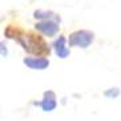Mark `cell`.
<instances>
[{"mask_svg": "<svg viewBox=\"0 0 121 121\" xmlns=\"http://www.w3.org/2000/svg\"><path fill=\"white\" fill-rule=\"evenodd\" d=\"M35 105H39L44 112H52L57 107L56 93L53 91H45L43 93V100L40 103H35Z\"/></svg>", "mask_w": 121, "mask_h": 121, "instance_id": "4", "label": "cell"}, {"mask_svg": "<svg viewBox=\"0 0 121 121\" xmlns=\"http://www.w3.org/2000/svg\"><path fill=\"white\" fill-rule=\"evenodd\" d=\"M118 95H120V89L116 88V86L114 88H109L104 92V96L108 97V99H116V97H118Z\"/></svg>", "mask_w": 121, "mask_h": 121, "instance_id": "8", "label": "cell"}, {"mask_svg": "<svg viewBox=\"0 0 121 121\" xmlns=\"http://www.w3.org/2000/svg\"><path fill=\"white\" fill-rule=\"evenodd\" d=\"M4 35L8 39L16 40L20 45L23 47V49L27 51L31 55H36V56H48L51 52L48 44L45 43V40L41 36L36 35L33 32H24L22 28H19L17 25H8Z\"/></svg>", "mask_w": 121, "mask_h": 121, "instance_id": "1", "label": "cell"}, {"mask_svg": "<svg viewBox=\"0 0 121 121\" xmlns=\"http://www.w3.org/2000/svg\"><path fill=\"white\" fill-rule=\"evenodd\" d=\"M33 17L36 20H57V22H60V17L57 16L55 12L52 11H44V9H37V11L33 12Z\"/></svg>", "mask_w": 121, "mask_h": 121, "instance_id": "7", "label": "cell"}, {"mask_svg": "<svg viewBox=\"0 0 121 121\" xmlns=\"http://www.w3.org/2000/svg\"><path fill=\"white\" fill-rule=\"evenodd\" d=\"M35 29L47 37H53L59 33L60 22L57 20H41L35 24Z\"/></svg>", "mask_w": 121, "mask_h": 121, "instance_id": "3", "label": "cell"}, {"mask_svg": "<svg viewBox=\"0 0 121 121\" xmlns=\"http://www.w3.org/2000/svg\"><path fill=\"white\" fill-rule=\"evenodd\" d=\"M29 69H35V71H44L49 67V60L45 56H36V57H25L23 60Z\"/></svg>", "mask_w": 121, "mask_h": 121, "instance_id": "5", "label": "cell"}, {"mask_svg": "<svg viewBox=\"0 0 121 121\" xmlns=\"http://www.w3.org/2000/svg\"><path fill=\"white\" fill-rule=\"evenodd\" d=\"M95 40V33L92 31L88 29H78L72 32L68 37V44L69 47H77V48H82L85 49L88 47H91V44Z\"/></svg>", "mask_w": 121, "mask_h": 121, "instance_id": "2", "label": "cell"}, {"mask_svg": "<svg viewBox=\"0 0 121 121\" xmlns=\"http://www.w3.org/2000/svg\"><path fill=\"white\" fill-rule=\"evenodd\" d=\"M1 56L3 57L7 56V48H5V45H4V41H1Z\"/></svg>", "mask_w": 121, "mask_h": 121, "instance_id": "9", "label": "cell"}, {"mask_svg": "<svg viewBox=\"0 0 121 121\" xmlns=\"http://www.w3.org/2000/svg\"><path fill=\"white\" fill-rule=\"evenodd\" d=\"M67 45H69V44H68V39L65 36H59L52 43V48H53L55 53L60 59H67L71 55V51H69V48Z\"/></svg>", "mask_w": 121, "mask_h": 121, "instance_id": "6", "label": "cell"}]
</instances>
